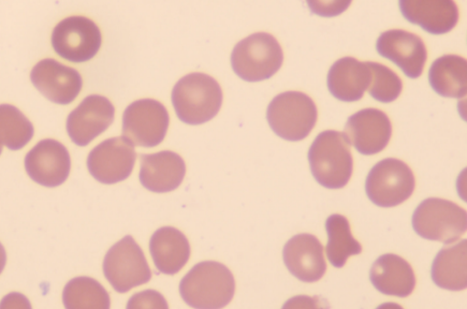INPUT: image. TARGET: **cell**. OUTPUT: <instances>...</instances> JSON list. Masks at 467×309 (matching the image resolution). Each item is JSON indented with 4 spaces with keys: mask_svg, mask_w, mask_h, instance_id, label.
<instances>
[{
    "mask_svg": "<svg viewBox=\"0 0 467 309\" xmlns=\"http://www.w3.org/2000/svg\"><path fill=\"white\" fill-rule=\"evenodd\" d=\"M370 279L374 287L388 296L406 298L416 287L411 264L394 254L383 255L373 263Z\"/></svg>",
    "mask_w": 467,
    "mask_h": 309,
    "instance_id": "obj_21",
    "label": "cell"
},
{
    "mask_svg": "<svg viewBox=\"0 0 467 309\" xmlns=\"http://www.w3.org/2000/svg\"><path fill=\"white\" fill-rule=\"evenodd\" d=\"M371 70V82L368 88L370 96L383 103L396 100L401 94L403 84L396 72L381 64L368 62Z\"/></svg>",
    "mask_w": 467,
    "mask_h": 309,
    "instance_id": "obj_28",
    "label": "cell"
},
{
    "mask_svg": "<svg viewBox=\"0 0 467 309\" xmlns=\"http://www.w3.org/2000/svg\"><path fill=\"white\" fill-rule=\"evenodd\" d=\"M170 117L162 103L145 98L131 103L123 115V136L131 144L152 149L166 138Z\"/></svg>",
    "mask_w": 467,
    "mask_h": 309,
    "instance_id": "obj_10",
    "label": "cell"
},
{
    "mask_svg": "<svg viewBox=\"0 0 467 309\" xmlns=\"http://www.w3.org/2000/svg\"><path fill=\"white\" fill-rule=\"evenodd\" d=\"M51 40L58 56L70 63L81 64L92 60L99 53L102 37L92 20L72 16L55 26Z\"/></svg>",
    "mask_w": 467,
    "mask_h": 309,
    "instance_id": "obj_9",
    "label": "cell"
},
{
    "mask_svg": "<svg viewBox=\"0 0 467 309\" xmlns=\"http://www.w3.org/2000/svg\"><path fill=\"white\" fill-rule=\"evenodd\" d=\"M134 144L126 138L109 139L99 144L87 160L88 170L102 184H115L129 178L135 168Z\"/></svg>",
    "mask_w": 467,
    "mask_h": 309,
    "instance_id": "obj_11",
    "label": "cell"
},
{
    "mask_svg": "<svg viewBox=\"0 0 467 309\" xmlns=\"http://www.w3.org/2000/svg\"><path fill=\"white\" fill-rule=\"evenodd\" d=\"M6 264V252L2 243H0V273H2Z\"/></svg>",
    "mask_w": 467,
    "mask_h": 309,
    "instance_id": "obj_31",
    "label": "cell"
},
{
    "mask_svg": "<svg viewBox=\"0 0 467 309\" xmlns=\"http://www.w3.org/2000/svg\"><path fill=\"white\" fill-rule=\"evenodd\" d=\"M412 224L420 238L451 244L465 233L467 213L455 202L431 198L418 206Z\"/></svg>",
    "mask_w": 467,
    "mask_h": 309,
    "instance_id": "obj_5",
    "label": "cell"
},
{
    "mask_svg": "<svg viewBox=\"0 0 467 309\" xmlns=\"http://www.w3.org/2000/svg\"><path fill=\"white\" fill-rule=\"evenodd\" d=\"M2 153H3V145L0 144V155H2Z\"/></svg>",
    "mask_w": 467,
    "mask_h": 309,
    "instance_id": "obj_32",
    "label": "cell"
},
{
    "mask_svg": "<svg viewBox=\"0 0 467 309\" xmlns=\"http://www.w3.org/2000/svg\"><path fill=\"white\" fill-rule=\"evenodd\" d=\"M377 51L412 79L421 76L428 58L427 47L421 38L402 29H391L382 34L377 41Z\"/></svg>",
    "mask_w": 467,
    "mask_h": 309,
    "instance_id": "obj_16",
    "label": "cell"
},
{
    "mask_svg": "<svg viewBox=\"0 0 467 309\" xmlns=\"http://www.w3.org/2000/svg\"><path fill=\"white\" fill-rule=\"evenodd\" d=\"M128 308H168V304L160 293L148 290L136 294L129 301Z\"/></svg>",
    "mask_w": 467,
    "mask_h": 309,
    "instance_id": "obj_30",
    "label": "cell"
},
{
    "mask_svg": "<svg viewBox=\"0 0 467 309\" xmlns=\"http://www.w3.org/2000/svg\"><path fill=\"white\" fill-rule=\"evenodd\" d=\"M404 18L435 36L448 34L460 17L455 0H400Z\"/></svg>",
    "mask_w": 467,
    "mask_h": 309,
    "instance_id": "obj_18",
    "label": "cell"
},
{
    "mask_svg": "<svg viewBox=\"0 0 467 309\" xmlns=\"http://www.w3.org/2000/svg\"><path fill=\"white\" fill-rule=\"evenodd\" d=\"M429 80L432 89L444 98H461L467 92V62L456 55L443 56L432 64Z\"/></svg>",
    "mask_w": 467,
    "mask_h": 309,
    "instance_id": "obj_24",
    "label": "cell"
},
{
    "mask_svg": "<svg viewBox=\"0 0 467 309\" xmlns=\"http://www.w3.org/2000/svg\"><path fill=\"white\" fill-rule=\"evenodd\" d=\"M328 242L327 256L335 268H343L350 256L362 252L361 244L350 232L348 219L340 214H333L327 221Z\"/></svg>",
    "mask_w": 467,
    "mask_h": 309,
    "instance_id": "obj_25",
    "label": "cell"
},
{
    "mask_svg": "<svg viewBox=\"0 0 467 309\" xmlns=\"http://www.w3.org/2000/svg\"><path fill=\"white\" fill-rule=\"evenodd\" d=\"M31 80L36 89L57 105H69L82 90L80 73L54 58H46L35 66Z\"/></svg>",
    "mask_w": 467,
    "mask_h": 309,
    "instance_id": "obj_14",
    "label": "cell"
},
{
    "mask_svg": "<svg viewBox=\"0 0 467 309\" xmlns=\"http://www.w3.org/2000/svg\"><path fill=\"white\" fill-rule=\"evenodd\" d=\"M235 278L224 264L202 262L182 279L180 292L192 307L214 309L225 307L235 295Z\"/></svg>",
    "mask_w": 467,
    "mask_h": 309,
    "instance_id": "obj_1",
    "label": "cell"
},
{
    "mask_svg": "<svg viewBox=\"0 0 467 309\" xmlns=\"http://www.w3.org/2000/svg\"><path fill=\"white\" fill-rule=\"evenodd\" d=\"M25 168L35 182L57 187L68 178L71 160L66 146L54 139L38 142L25 160Z\"/></svg>",
    "mask_w": 467,
    "mask_h": 309,
    "instance_id": "obj_13",
    "label": "cell"
},
{
    "mask_svg": "<svg viewBox=\"0 0 467 309\" xmlns=\"http://www.w3.org/2000/svg\"><path fill=\"white\" fill-rule=\"evenodd\" d=\"M415 186L414 173L404 161L386 159L371 170L365 190L369 200L379 208H393L410 198Z\"/></svg>",
    "mask_w": 467,
    "mask_h": 309,
    "instance_id": "obj_7",
    "label": "cell"
},
{
    "mask_svg": "<svg viewBox=\"0 0 467 309\" xmlns=\"http://www.w3.org/2000/svg\"><path fill=\"white\" fill-rule=\"evenodd\" d=\"M34 134L32 122L17 108L0 105V144L10 150H20L32 140Z\"/></svg>",
    "mask_w": 467,
    "mask_h": 309,
    "instance_id": "obj_27",
    "label": "cell"
},
{
    "mask_svg": "<svg viewBox=\"0 0 467 309\" xmlns=\"http://www.w3.org/2000/svg\"><path fill=\"white\" fill-rule=\"evenodd\" d=\"M172 105L180 119L188 125H202L213 119L223 106L221 85L204 73H192L174 86Z\"/></svg>",
    "mask_w": 467,
    "mask_h": 309,
    "instance_id": "obj_2",
    "label": "cell"
},
{
    "mask_svg": "<svg viewBox=\"0 0 467 309\" xmlns=\"http://www.w3.org/2000/svg\"><path fill=\"white\" fill-rule=\"evenodd\" d=\"M371 82L369 64L355 57H343L330 68L327 86L332 96L341 101L354 102L361 99Z\"/></svg>",
    "mask_w": 467,
    "mask_h": 309,
    "instance_id": "obj_20",
    "label": "cell"
},
{
    "mask_svg": "<svg viewBox=\"0 0 467 309\" xmlns=\"http://www.w3.org/2000/svg\"><path fill=\"white\" fill-rule=\"evenodd\" d=\"M65 306L69 309H108L110 298L108 291L95 279L78 277L72 279L63 293Z\"/></svg>",
    "mask_w": 467,
    "mask_h": 309,
    "instance_id": "obj_26",
    "label": "cell"
},
{
    "mask_svg": "<svg viewBox=\"0 0 467 309\" xmlns=\"http://www.w3.org/2000/svg\"><path fill=\"white\" fill-rule=\"evenodd\" d=\"M150 253L157 270L172 275L183 269L192 254V249L181 231L164 227L152 235Z\"/></svg>",
    "mask_w": 467,
    "mask_h": 309,
    "instance_id": "obj_22",
    "label": "cell"
},
{
    "mask_svg": "<svg viewBox=\"0 0 467 309\" xmlns=\"http://www.w3.org/2000/svg\"><path fill=\"white\" fill-rule=\"evenodd\" d=\"M284 52L271 35L257 33L240 41L234 48L231 65L236 75L247 82L267 80L280 70Z\"/></svg>",
    "mask_w": 467,
    "mask_h": 309,
    "instance_id": "obj_4",
    "label": "cell"
},
{
    "mask_svg": "<svg viewBox=\"0 0 467 309\" xmlns=\"http://www.w3.org/2000/svg\"><path fill=\"white\" fill-rule=\"evenodd\" d=\"M104 273L119 293H127L148 283L152 276L142 249L130 235L109 249L104 262Z\"/></svg>",
    "mask_w": 467,
    "mask_h": 309,
    "instance_id": "obj_8",
    "label": "cell"
},
{
    "mask_svg": "<svg viewBox=\"0 0 467 309\" xmlns=\"http://www.w3.org/2000/svg\"><path fill=\"white\" fill-rule=\"evenodd\" d=\"M267 119L276 136L287 141H301L315 128L317 109L309 96L301 92H285L271 101Z\"/></svg>",
    "mask_w": 467,
    "mask_h": 309,
    "instance_id": "obj_6",
    "label": "cell"
},
{
    "mask_svg": "<svg viewBox=\"0 0 467 309\" xmlns=\"http://www.w3.org/2000/svg\"><path fill=\"white\" fill-rule=\"evenodd\" d=\"M310 10L317 16L332 18L344 13L353 0H306Z\"/></svg>",
    "mask_w": 467,
    "mask_h": 309,
    "instance_id": "obj_29",
    "label": "cell"
},
{
    "mask_svg": "<svg viewBox=\"0 0 467 309\" xmlns=\"http://www.w3.org/2000/svg\"><path fill=\"white\" fill-rule=\"evenodd\" d=\"M431 277L438 286L449 291H462L467 287V242L443 248L435 257Z\"/></svg>",
    "mask_w": 467,
    "mask_h": 309,
    "instance_id": "obj_23",
    "label": "cell"
},
{
    "mask_svg": "<svg viewBox=\"0 0 467 309\" xmlns=\"http://www.w3.org/2000/svg\"><path fill=\"white\" fill-rule=\"evenodd\" d=\"M308 158L312 174L321 186L341 189L352 178L353 156L349 143L340 131L321 132L312 144Z\"/></svg>",
    "mask_w": 467,
    "mask_h": 309,
    "instance_id": "obj_3",
    "label": "cell"
},
{
    "mask_svg": "<svg viewBox=\"0 0 467 309\" xmlns=\"http://www.w3.org/2000/svg\"><path fill=\"white\" fill-rule=\"evenodd\" d=\"M185 173L184 160L177 153L162 151L141 157L140 180L151 192H171L181 186Z\"/></svg>",
    "mask_w": 467,
    "mask_h": 309,
    "instance_id": "obj_19",
    "label": "cell"
},
{
    "mask_svg": "<svg viewBox=\"0 0 467 309\" xmlns=\"http://www.w3.org/2000/svg\"><path fill=\"white\" fill-rule=\"evenodd\" d=\"M323 244L309 233L292 238L284 248V261L287 270L299 281L317 283L327 273V261Z\"/></svg>",
    "mask_w": 467,
    "mask_h": 309,
    "instance_id": "obj_17",
    "label": "cell"
},
{
    "mask_svg": "<svg viewBox=\"0 0 467 309\" xmlns=\"http://www.w3.org/2000/svg\"><path fill=\"white\" fill-rule=\"evenodd\" d=\"M392 134L389 118L381 110L368 108L350 116L344 135L349 144L362 155L382 152Z\"/></svg>",
    "mask_w": 467,
    "mask_h": 309,
    "instance_id": "obj_12",
    "label": "cell"
},
{
    "mask_svg": "<svg viewBox=\"0 0 467 309\" xmlns=\"http://www.w3.org/2000/svg\"><path fill=\"white\" fill-rule=\"evenodd\" d=\"M115 108L105 97H87L73 110L67 121L70 139L78 146H86L105 132L113 123Z\"/></svg>",
    "mask_w": 467,
    "mask_h": 309,
    "instance_id": "obj_15",
    "label": "cell"
}]
</instances>
